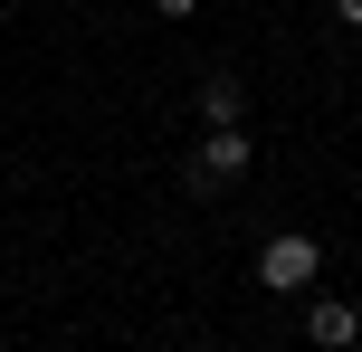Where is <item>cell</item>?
Instances as JSON below:
<instances>
[{
    "instance_id": "cell-3",
    "label": "cell",
    "mask_w": 362,
    "mask_h": 352,
    "mask_svg": "<svg viewBox=\"0 0 362 352\" xmlns=\"http://www.w3.org/2000/svg\"><path fill=\"white\" fill-rule=\"evenodd\" d=\"M305 343L353 352V343H362V315H353V305H315V315H305Z\"/></svg>"
},
{
    "instance_id": "cell-5",
    "label": "cell",
    "mask_w": 362,
    "mask_h": 352,
    "mask_svg": "<svg viewBox=\"0 0 362 352\" xmlns=\"http://www.w3.org/2000/svg\"><path fill=\"white\" fill-rule=\"evenodd\" d=\"M153 10H163V19H191V10H200V0H153Z\"/></svg>"
},
{
    "instance_id": "cell-2",
    "label": "cell",
    "mask_w": 362,
    "mask_h": 352,
    "mask_svg": "<svg viewBox=\"0 0 362 352\" xmlns=\"http://www.w3.org/2000/svg\"><path fill=\"white\" fill-rule=\"evenodd\" d=\"M248 171V133L238 124H210V143L191 152V190H219V181H238Z\"/></svg>"
},
{
    "instance_id": "cell-4",
    "label": "cell",
    "mask_w": 362,
    "mask_h": 352,
    "mask_svg": "<svg viewBox=\"0 0 362 352\" xmlns=\"http://www.w3.org/2000/svg\"><path fill=\"white\" fill-rule=\"evenodd\" d=\"M200 114H210V124H238V86H229V76H210V86H200Z\"/></svg>"
},
{
    "instance_id": "cell-1",
    "label": "cell",
    "mask_w": 362,
    "mask_h": 352,
    "mask_svg": "<svg viewBox=\"0 0 362 352\" xmlns=\"http://www.w3.org/2000/svg\"><path fill=\"white\" fill-rule=\"evenodd\" d=\"M315 267H325V248H315L305 229H276V238L257 248V286H267V296H296V286H315Z\"/></svg>"
},
{
    "instance_id": "cell-6",
    "label": "cell",
    "mask_w": 362,
    "mask_h": 352,
    "mask_svg": "<svg viewBox=\"0 0 362 352\" xmlns=\"http://www.w3.org/2000/svg\"><path fill=\"white\" fill-rule=\"evenodd\" d=\"M334 19H344V29H362V0H334Z\"/></svg>"
}]
</instances>
